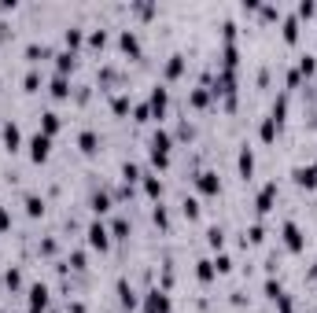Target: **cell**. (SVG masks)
Instances as JSON below:
<instances>
[{"label":"cell","instance_id":"obj_12","mask_svg":"<svg viewBox=\"0 0 317 313\" xmlns=\"http://www.w3.org/2000/svg\"><path fill=\"white\" fill-rule=\"evenodd\" d=\"M4 144H8V148H19V129H15V125L4 129Z\"/></svg>","mask_w":317,"mask_h":313},{"label":"cell","instance_id":"obj_19","mask_svg":"<svg viewBox=\"0 0 317 313\" xmlns=\"http://www.w3.org/2000/svg\"><path fill=\"white\" fill-rule=\"evenodd\" d=\"M166 74H170V78H174V74H181V56H174V59H170V66H166Z\"/></svg>","mask_w":317,"mask_h":313},{"label":"cell","instance_id":"obj_20","mask_svg":"<svg viewBox=\"0 0 317 313\" xmlns=\"http://www.w3.org/2000/svg\"><path fill=\"white\" fill-rule=\"evenodd\" d=\"M52 92H56V96H67V81H63V78H56V81H52Z\"/></svg>","mask_w":317,"mask_h":313},{"label":"cell","instance_id":"obj_22","mask_svg":"<svg viewBox=\"0 0 317 313\" xmlns=\"http://www.w3.org/2000/svg\"><path fill=\"white\" fill-rule=\"evenodd\" d=\"M144 188H148V196H158V192H162V184H158L155 177H148V184H144Z\"/></svg>","mask_w":317,"mask_h":313},{"label":"cell","instance_id":"obj_5","mask_svg":"<svg viewBox=\"0 0 317 313\" xmlns=\"http://www.w3.org/2000/svg\"><path fill=\"white\" fill-rule=\"evenodd\" d=\"M284 243H288V247H292V251H299V247H302V236H299V229H295L292 221L284 225Z\"/></svg>","mask_w":317,"mask_h":313},{"label":"cell","instance_id":"obj_13","mask_svg":"<svg viewBox=\"0 0 317 313\" xmlns=\"http://www.w3.org/2000/svg\"><path fill=\"white\" fill-rule=\"evenodd\" d=\"M56 129H59V115H52V111H48V115H44V137L56 133Z\"/></svg>","mask_w":317,"mask_h":313},{"label":"cell","instance_id":"obj_23","mask_svg":"<svg viewBox=\"0 0 317 313\" xmlns=\"http://www.w3.org/2000/svg\"><path fill=\"white\" fill-rule=\"evenodd\" d=\"M207 236H210V247H221V229H210Z\"/></svg>","mask_w":317,"mask_h":313},{"label":"cell","instance_id":"obj_4","mask_svg":"<svg viewBox=\"0 0 317 313\" xmlns=\"http://www.w3.org/2000/svg\"><path fill=\"white\" fill-rule=\"evenodd\" d=\"M89 243L92 247H107V229H103V225H89Z\"/></svg>","mask_w":317,"mask_h":313},{"label":"cell","instance_id":"obj_1","mask_svg":"<svg viewBox=\"0 0 317 313\" xmlns=\"http://www.w3.org/2000/svg\"><path fill=\"white\" fill-rule=\"evenodd\" d=\"M166 155H170V137L166 133H155V137H151V158H155L158 166H166Z\"/></svg>","mask_w":317,"mask_h":313},{"label":"cell","instance_id":"obj_17","mask_svg":"<svg viewBox=\"0 0 317 313\" xmlns=\"http://www.w3.org/2000/svg\"><path fill=\"white\" fill-rule=\"evenodd\" d=\"M210 276H214V265H210V262H199V280H210Z\"/></svg>","mask_w":317,"mask_h":313},{"label":"cell","instance_id":"obj_14","mask_svg":"<svg viewBox=\"0 0 317 313\" xmlns=\"http://www.w3.org/2000/svg\"><path fill=\"white\" fill-rule=\"evenodd\" d=\"M26 210H30V214H41V210H44V203H41V199H37V196H30V199H26Z\"/></svg>","mask_w":317,"mask_h":313},{"label":"cell","instance_id":"obj_15","mask_svg":"<svg viewBox=\"0 0 317 313\" xmlns=\"http://www.w3.org/2000/svg\"><path fill=\"white\" fill-rule=\"evenodd\" d=\"M81 151H96V133H81Z\"/></svg>","mask_w":317,"mask_h":313},{"label":"cell","instance_id":"obj_6","mask_svg":"<svg viewBox=\"0 0 317 313\" xmlns=\"http://www.w3.org/2000/svg\"><path fill=\"white\" fill-rule=\"evenodd\" d=\"M273 196H277V184H266V188L258 192V210H262V214L273 206Z\"/></svg>","mask_w":317,"mask_h":313},{"label":"cell","instance_id":"obj_7","mask_svg":"<svg viewBox=\"0 0 317 313\" xmlns=\"http://www.w3.org/2000/svg\"><path fill=\"white\" fill-rule=\"evenodd\" d=\"M199 188L207 192V196H214V192L221 188V184H218V177H214V173H199Z\"/></svg>","mask_w":317,"mask_h":313},{"label":"cell","instance_id":"obj_11","mask_svg":"<svg viewBox=\"0 0 317 313\" xmlns=\"http://www.w3.org/2000/svg\"><path fill=\"white\" fill-rule=\"evenodd\" d=\"M107 206H111V199L103 196V192H100V196H92V210H96V214H103Z\"/></svg>","mask_w":317,"mask_h":313},{"label":"cell","instance_id":"obj_2","mask_svg":"<svg viewBox=\"0 0 317 313\" xmlns=\"http://www.w3.org/2000/svg\"><path fill=\"white\" fill-rule=\"evenodd\" d=\"M148 313H170V298L162 291H151L148 295Z\"/></svg>","mask_w":317,"mask_h":313},{"label":"cell","instance_id":"obj_18","mask_svg":"<svg viewBox=\"0 0 317 313\" xmlns=\"http://www.w3.org/2000/svg\"><path fill=\"white\" fill-rule=\"evenodd\" d=\"M184 214L196 217V214H199V203H196V199H184Z\"/></svg>","mask_w":317,"mask_h":313},{"label":"cell","instance_id":"obj_10","mask_svg":"<svg viewBox=\"0 0 317 313\" xmlns=\"http://www.w3.org/2000/svg\"><path fill=\"white\" fill-rule=\"evenodd\" d=\"M151 107L162 115V107H166V89H155V92H151Z\"/></svg>","mask_w":317,"mask_h":313},{"label":"cell","instance_id":"obj_16","mask_svg":"<svg viewBox=\"0 0 317 313\" xmlns=\"http://www.w3.org/2000/svg\"><path fill=\"white\" fill-rule=\"evenodd\" d=\"M122 48H125V52H137V37H133L129 30L122 33Z\"/></svg>","mask_w":317,"mask_h":313},{"label":"cell","instance_id":"obj_9","mask_svg":"<svg viewBox=\"0 0 317 313\" xmlns=\"http://www.w3.org/2000/svg\"><path fill=\"white\" fill-rule=\"evenodd\" d=\"M295 181H299V184H310V188H314V184H317V170H310V166H306V170H295Z\"/></svg>","mask_w":317,"mask_h":313},{"label":"cell","instance_id":"obj_24","mask_svg":"<svg viewBox=\"0 0 317 313\" xmlns=\"http://www.w3.org/2000/svg\"><path fill=\"white\" fill-rule=\"evenodd\" d=\"M0 229H11V217L4 214V206H0Z\"/></svg>","mask_w":317,"mask_h":313},{"label":"cell","instance_id":"obj_3","mask_svg":"<svg viewBox=\"0 0 317 313\" xmlns=\"http://www.w3.org/2000/svg\"><path fill=\"white\" fill-rule=\"evenodd\" d=\"M30 155H34L37 162H41V158H48V137H44V133H37V137H34V144H30Z\"/></svg>","mask_w":317,"mask_h":313},{"label":"cell","instance_id":"obj_8","mask_svg":"<svg viewBox=\"0 0 317 313\" xmlns=\"http://www.w3.org/2000/svg\"><path fill=\"white\" fill-rule=\"evenodd\" d=\"M251 170H255V155H251V148L240 151V173L243 177H251Z\"/></svg>","mask_w":317,"mask_h":313},{"label":"cell","instance_id":"obj_21","mask_svg":"<svg viewBox=\"0 0 317 313\" xmlns=\"http://www.w3.org/2000/svg\"><path fill=\"white\" fill-rule=\"evenodd\" d=\"M122 173H125V181H137V173H140V170H137L133 162H125V166H122Z\"/></svg>","mask_w":317,"mask_h":313}]
</instances>
